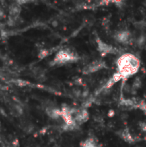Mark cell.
I'll use <instances>...</instances> for the list:
<instances>
[{
    "mask_svg": "<svg viewBox=\"0 0 146 147\" xmlns=\"http://www.w3.org/2000/svg\"><path fill=\"white\" fill-rule=\"evenodd\" d=\"M141 65L140 59L134 54L126 53L121 54L116 60L117 72L120 74L123 80H126L138 73Z\"/></svg>",
    "mask_w": 146,
    "mask_h": 147,
    "instance_id": "6da1fadb",
    "label": "cell"
},
{
    "mask_svg": "<svg viewBox=\"0 0 146 147\" xmlns=\"http://www.w3.org/2000/svg\"><path fill=\"white\" fill-rule=\"evenodd\" d=\"M79 60V55L70 48H62L55 54L52 65H63L66 64L75 63Z\"/></svg>",
    "mask_w": 146,
    "mask_h": 147,
    "instance_id": "7a4b0ae2",
    "label": "cell"
},
{
    "mask_svg": "<svg viewBox=\"0 0 146 147\" xmlns=\"http://www.w3.org/2000/svg\"><path fill=\"white\" fill-rule=\"evenodd\" d=\"M96 49L102 56L118 53V49L116 47L103 41L99 36L96 37Z\"/></svg>",
    "mask_w": 146,
    "mask_h": 147,
    "instance_id": "3957f363",
    "label": "cell"
},
{
    "mask_svg": "<svg viewBox=\"0 0 146 147\" xmlns=\"http://www.w3.org/2000/svg\"><path fill=\"white\" fill-rule=\"evenodd\" d=\"M107 68H108V65H107L106 61L102 59H95L91 61L87 65H85L83 70V74L89 75V74H92V73L100 71Z\"/></svg>",
    "mask_w": 146,
    "mask_h": 147,
    "instance_id": "277c9868",
    "label": "cell"
},
{
    "mask_svg": "<svg viewBox=\"0 0 146 147\" xmlns=\"http://www.w3.org/2000/svg\"><path fill=\"white\" fill-rule=\"evenodd\" d=\"M114 37L117 42L122 45H131L133 42V34L129 30L126 29L117 31Z\"/></svg>",
    "mask_w": 146,
    "mask_h": 147,
    "instance_id": "5b68a950",
    "label": "cell"
},
{
    "mask_svg": "<svg viewBox=\"0 0 146 147\" xmlns=\"http://www.w3.org/2000/svg\"><path fill=\"white\" fill-rule=\"evenodd\" d=\"M73 119H74V122L76 123V125L79 127L89 121V111L85 109H77V111L75 114Z\"/></svg>",
    "mask_w": 146,
    "mask_h": 147,
    "instance_id": "8992f818",
    "label": "cell"
},
{
    "mask_svg": "<svg viewBox=\"0 0 146 147\" xmlns=\"http://www.w3.org/2000/svg\"><path fill=\"white\" fill-rule=\"evenodd\" d=\"M118 135L122 140H124L127 144H134L136 141L135 138L133 136V134H131L128 128H124V129L120 130L118 132Z\"/></svg>",
    "mask_w": 146,
    "mask_h": 147,
    "instance_id": "52a82bcc",
    "label": "cell"
},
{
    "mask_svg": "<svg viewBox=\"0 0 146 147\" xmlns=\"http://www.w3.org/2000/svg\"><path fill=\"white\" fill-rule=\"evenodd\" d=\"M46 115L52 120H59L61 119L62 116V111L61 109L57 108L55 106H49L46 109Z\"/></svg>",
    "mask_w": 146,
    "mask_h": 147,
    "instance_id": "ba28073f",
    "label": "cell"
},
{
    "mask_svg": "<svg viewBox=\"0 0 146 147\" xmlns=\"http://www.w3.org/2000/svg\"><path fill=\"white\" fill-rule=\"evenodd\" d=\"M121 80H123L122 77L120 76V74L119 72L116 71V72H115V73H114V74L107 81V83L105 84L103 89H105V90H108V89L112 88L116 83H118V82H120V81H121Z\"/></svg>",
    "mask_w": 146,
    "mask_h": 147,
    "instance_id": "9c48e42d",
    "label": "cell"
},
{
    "mask_svg": "<svg viewBox=\"0 0 146 147\" xmlns=\"http://www.w3.org/2000/svg\"><path fill=\"white\" fill-rule=\"evenodd\" d=\"M80 147H99V145L97 144L96 139L89 137L81 143Z\"/></svg>",
    "mask_w": 146,
    "mask_h": 147,
    "instance_id": "30bf717a",
    "label": "cell"
},
{
    "mask_svg": "<svg viewBox=\"0 0 146 147\" xmlns=\"http://www.w3.org/2000/svg\"><path fill=\"white\" fill-rule=\"evenodd\" d=\"M137 46L140 48H146V34H141L137 40H136Z\"/></svg>",
    "mask_w": 146,
    "mask_h": 147,
    "instance_id": "8fae6325",
    "label": "cell"
},
{
    "mask_svg": "<svg viewBox=\"0 0 146 147\" xmlns=\"http://www.w3.org/2000/svg\"><path fill=\"white\" fill-rule=\"evenodd\" d=\"M136 109H139L145 115H146V102H145L144 100H139L136 105Z\"/></svg>",
    "mask_w": 146,
    "mask_h": 147,
    "instance_id": "7c38bea8",
    "label": "cell"
},
{
    "mask_svg": "<svg viewBox=\"0 0 146 147\" xmlns=\"http://www.w3.org/2000/svg\"><path fill=\"white\" fill-rule=\"evenodd\" d=\"M141 84H141V79L139 78H137L135 79V81L133 82V88L135 89V90H138L139 88H140Z\"/></svg>",
    "mask_w": 146,
    "mask_h": 147,
    "instance_id": "4fadbf2b",
    "label": "cell"
},
{
    "mask_svg": "<svg viewBox=\"0 0 146 147\" xmlns=\"http://www.w3.org/2000/svg\"><path fill=\"white\" fill-rule=\"evenodd\" d=\"M139 129H140L143 133H146V121H140V122L139 123Z\"/></svg>",
    "mask_w": 146,
    "mask_h": 147,
    "instance_id": "5bb4252c",
    "label": "cell"
},
{
    "mask_svg": "<svg viewBox=\"0 0 146 147\" xmlns=\"http://www.w3.org/2000/svg\"><path fill=\"white\" fill-rule=\"evenodd\" d=\"M145 26H146V20H145Z\"/></svg>",
    "mask_w": 146,
    "mask_h": 147,
    "instance_id": "9a60e30c",
    "label": "cell"
}]
</instances>
